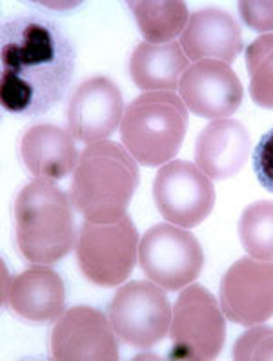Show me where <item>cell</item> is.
<instances>
[{
  "label": "cell",
  "instance_id": "obj_8",
  "mask_svg": "<svg viewBox=\"0 0 273 361\" xmlns=\"http://www.w3.org/2000/svg\"><path fill=\"white\" fill-rule=\"evenodd\" d=\"M108 314L124 343L150 348L166 338L173 309L159 285L153 281H129L115 292Z\"/></svg>",
  "mask_w": 273,
  "mask_h": 361
},
{
  "label": "cell",
  "instance_id": "obj_1",
  "mask_svg": "<svg viewBox=\"0 0 273 361\" xmlns=\"http://www.w3.org/2000/svg\"><path fill=\"white\" fill-rule=\"evenodd\" d=\"M0 99L13 115L39 117L64 99L75 75L77 51L49 18L20 15L0 31Z\"/></svg>",
  "mask_w": 273,
  "mask_h": 361
},
{
  "label": "cell",
  "instance_id": "obj_14",
  "mask_svg": "<svg viewBox=\"0 0 273 361\" xmlns=\"http://www.w3.org/2000/svg\"><path fill=\"white\" fill-rule=\"evenodd\" d=\"M181 46L191 61H220L231 64L244 49L243 31L231 15L220 9L195 11L182 31Z\"/></svg>",
  "mask_w": 273,
  "mask_h": 361
},
{
  "label": "cell",
  "instance_id": "obj_12",
  "mask_svg": "<svg viewBox=\"0 0 273 361\" xmlns=\"http://www.w3.org/2000/svg\"><path fill=\"white\" fill-rule=\"evenodd\" d=\"M182 102L204 119H228L243 102V84L234 68L220 61H198L182 73L179 82Z\"/></svg>",
  "mask_w": 273,
  "mask_h": 361
},
{
  "label": "cell",
  "instance_id": "obj_9",
  "mask_svg": "<svg viewBox=\"0 0 273 361\" xmlns=\"http://www.w3.org/2000/svg\"><path fill=\"white\" fill-rule=\"evenodd\" d=\"M153 199L167 223L193 228L212 214L215 188L197 164L175 159L160 166L155 176Z\"/></svg>",
  "mask_w": 273,
  "mask_h": 361
},
{
  "label": "cell",
  "instance_id": "obj_13",
  "mask_svg": "<svg viewBox=\"0 0 273 361\" xmlns=\"http://www.w3.org/2000/svg\"><path fill=\"white\" fill-rule=\"evenodd\" d=\"M124 101L117 84L106 77H93L79 84L68 104V128L82 142H99L122 123Z\"/></svg>",
  "mask_w": 273,
  "mask_h": 361
},
{
  "label": "cell",
  "instance_id": "obj_23",
  "mask_svg": "<svg viewBox=\"0 0 273 361\" xmlns=\"http://www.w3.org/2000/svg\"><path fill=\"white\" fill-rule=\"evenodd\" d=\"M251 159L260 186L273 194V128L260 137Z\"/></svg>",
  "mask_w": 273,
  "mask_h": 361
},
{
  "label": "cell",
  "instance_id": "obj_3",
  "mask_svg": "<svg viewBox=\"0 0 273 361\" xmlns=\"http://www.w3.org/2000/svg\"><path fill=\"white\" fill-rule=\"evenodd\" d=\"M15 238L30 263L61 261L77 239L70 197L51 180L37 179L24 186L15 201Z\"/></svg>",
  "mask_w": 273,
  "mask_h": 361
},
{
  "label": "cell",
  "instance_id": "obj_18",
  "mask_svg": "<svg viewBox=\"0 0 273 361\" xmlns=\"http://www.w3.org/2000/svg\"><path fill=\"white\" fill-rule=\"evenodd\" d=\"M190 66V61L179 42H141L132 53L129 75L144 92H173L179 88L182 73Z\"/></svg>",
  "mask_w": 273,
  "mask_h": 361
},
{
  "label": "cell",
  "instance_id": "obj_19",
  "mask_svg": "<svg viewBox=\"0 0 273 361\" xmlns=\"http://www.w3.org/2000/svg\"><path fill=\"white\" fill-rule=\"evenodd\" d=\"M136 26L150 44H167L182 35L190 13L182 0H129Z\"/></svg>",
  "mask_w": 273,
  "mask_h": 361
},
{
  "label": "cell",
  "instance_id": "obj_24",
  "mask_svg": "<svg viewBox=\"0 0 273 361\" xmlns=\"http://www.w3.org/2000/svg\"><path fill=\"white\" fill-rule=\"evenodd\" d=\"M239 13L244 24L259 33H273V0H243L239 2Z\"/></svg>",
  "mask_w": 273,
  "mask_h": 361
},
{
  "label": "cell",
  "instance_id": "obj_10",
  "mask_svg": "<svg viewBox=\"0 0 273 361\" xmlns=\"http://www.w3.org/2000/svg\"><path fill=\"white\" fill-rule=\"evenodd\" d=\"M220 309L229 322L260 325L273 317V261L243 257L220 279Z\"/></svg>",
  "mask_w": 273,
  "mask_h": 361
},
{
  "label": "cell",
  "instance_id": "obj_22",
  "mask_svg": "<svg viewBox=\"0 0 273 361\" xmlns=\"http://www.w3.org/2000/svg\"><path fill=\"white\" fill-rule=\"evenodd\" d=\"M234 360L237 361H273V329L251 326L241 334L234 345Z\"/></svg>",
  "mask_w": 273,
  "mask_h": 361
},
{
  "label": "cell",
  "instance_id": "obj_7",
  "mask_svg": "<svg viewBox=\"0 0 273 361\" xmlns=\"http://www.w3.org/2000/svg\"><path fill=\"white\" fill-rule=\"evenodd\" d=\"M139 264L146 278L164 290H182L203 272V247L188 228L155 225L139 243Z\"/></svg>",
  "mask_w": 273,
  "mask_h": 361
},
{
  "label": "cell",
  "instance_id": "obj_11",
  "mask_svg": "<svg viewBox=\"0 0 273 361\" xmlns=\"http://www.w3.org/2000/svg\"><path fill=\"white\" fill-rule=\"evenodd\" d=\"M115 329L101 310L71 307L58 316L51 331V357L55 361H115L119 343Z\"/></svg>",
  "mask_w": 273,
  "mask_h": 361
},
{
  "label": "cell",
  "instance_id": "obj_21",
  "mask_svg": "<svg viewBox=\"0 0 273 361\" xmlns=\"http://www.w3.org/2000/svg\"><path fill=\"white\" fill-rule=\"evenodd\" d=\"M246 68L253 102L273 110V33L260 35L248 46Z\"/></svg>",
  "mask_w": 273,
  "mask_h": 361
},
{
  "label": "cell",
  "instance_id": "obj_4",
  "mask_svg": "<svg viewBox=\"0 0 273 361\" xmlns=\"http://www.w3.org/2000/svg\"><path fill=\"white\" fill-rule=\"evenodd\" d=\"M188 130V108L173 92L142 93L126 108L120 123V139L126 150L142 166L170 163Z\"/></svg>",
  "mask_w": 273,
  "mask_h": 361
},
{
  "label": "cell",
  "instance_id": "obj_17",
  "mask_svg": "<svg viewBox=\"0 0 273 361\" xmlns=\"http://www.w3.org/2000/svg\"><path fill=\"white\" fill-rule=\"evenodd\" d=\"M20 159L31 176L58 180L77 168L79 150L73 135L55 124H35L20 141Z\"/></svg>",
  "mask_w": 273,
  "mask_h": 361
},
{
  "label": "cell",
  "instance_id": "obj_6",
  "mask_svg": "<svg viewBox=\"0 0 273 361\" xmlns=\"http://www.w3.org/2000/svg\"><path fill=\"white\" fill-rule=\"evenodd\" d=\"M224 312L212 292L201 285H188L173 305L170 338L172 360H215L226 341Z\"/></svg>",
  "mask_w": 273,
  "mask_h": 361
},
{
  "label": "cell",
  "instance_id": "obj_20",
  "mask_svg": "<svg viewBox=\"0 0 273 361\" xmlns=\"http://www.w3.org/2000/svg\"><path fill=\"white\" fill-rule=\"evenodd\" d=\"M239 238L251 257L273 261V201H255L244 208Z\"/></svg>",
  "mask_w": 273,
  "mask_h": 361
},
{
  "label": "cell",
  "instance_id": "obj_5",
  "mask_svg": "<svg viewBox=\"0 0 273 361\" xmlns=\"http://www.w3.org/2000/svg\"><path fill=\"white\" fill-rule=\"evenodd\" d=\"M139 232L129 216L110 223L86 221L77 238V261L84 278L99 286L128 281L139 257Z\"/></svg>",
  "mask_w": 273,
  "mask_h": 361
},
{
  "label": "cell",
  "instance_id": "obj_15",
  "mask_svg": "<svg viewBox=\"0 0 273 361\" xmlns=\"http://www.w3.org/2000/svg\"><path fill=\"white\" fill-rule=\"evenodd\" d=\"M251 152L250 132L235 119H217L198 133L195 163L210 179L237 176Z\"/></svg>",
  "mask_w": 273,
  "mask_h": 361
},
{
  "label": "cell",
  "instance_id": "obj_16",
  "mask_svg": "<svg viewBox=\"0 0 273 361\" xmlns=\"http://www.w3.org/2000/svg\"><path fill=\"white\" fill-rule=\"evenodd\" d=\"M6 303L24 319L49 322L64 312V281L53 269L37 264L11 279L6 292Z\"/></svg>",
  "mask_w": 273,
  "mask_h": 361
},
{
  "label": "cell",
  "instance_id": "obj_2",
  "mask_svg": "<svg viewBox=\"0 0 273 361\" xmlns=\"http://www.w3.org/2000/svg\"><path fill=\"white\" fill-rule=\"evenodd\" d=\"M139 186V166L124 146L113 141L88 145L73 173L71 201L88 221L110 223L126 216Z\"/></svg>",
  "mask_w": 273,
  "mask_h": 361
}]
</instances>
